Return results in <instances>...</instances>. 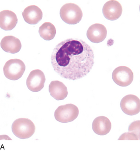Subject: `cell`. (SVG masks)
Masks as SVG:
<instances>
[{"label": "cell", "instance_id": "ac0fdd59", "mask_svg": "<svg viewBox=\"0 0 140 151\" xmlns=\"http://www.w3.org/2000/svg\"><path fill=\"white\" fill-rule=\"evenodd\" d=\"M140 138L133 133H124L120 137L119 140H139Z\"/></svg>", "mask_w": 140, "mask_h": 151}, {"label": "cell", "instance_id": "7c38bea8", "mask_svg": "<svg viewBox=\"0 0 140 151\" xmlns=\"http://www.w3.org/2000/svg\"><path fill=\"white\" fill-rule=\"evenodd\" d=\"M22 16L26 22L31 25H36L43 18V13L40 8L36 5L27 6L22 13Z\"/></svg>", "mask_w": 140, "mask_h": 151}, {"label": "cell", "instance_id": "4fadbf2b", "mask_svg": "<svg viewBox=\"0 0 140 151\" xmlns=\"http://www.w3.org/2000/svg\"><path fill=\"white\" fill-rule=\"evenodd\" d=\"M92 128L94 132L98 135H106L111 130V122L106 117H98L93 122Z\"/></svg>", "mask_w": 140, "mask_h": 151}, {"label": "cell", "instance_id": "e0dca14e", "mask_svg": "<svg viewBox=\"0 0 140 151\" xmlns=\"http://www.w3.org/2000/svg\"><path fill=\"white\" fill-rule=\"evenodd\" d=\"M129 132L135 134L140 138V121L132 122L129 127Z\"/></svg>", "mask_w": 140, "mask_h": 151}, {"label": "cell", "instance_id": "30bf717a", "mask_svg": "<svg viewBox=\"0 0 140 151\" xmlns=\"http://www.w3.org/2000/svg\"><path fill=\"white\" fill-rule=\"evenodd\" d=\"M107 29L102 24H93L89 27L86 36L89 40L94 43H99L105 40L106 37Z\"/></svg>", "mask_w": 140, "mask_h": 151}, {"label": "cell", "instance_id": "5b68a950", "mask_svg": "<svg viewBox=\"0 0 140 151\" xmlns=\"http://www.w3.org/2000/svg\"><path fill=\"white\" fill-rule=\"evenodd\" d=\"M78 108L73 104H67L57 108L54 114L55 119L61 123H68L76 120L79 115Z\"/></svg>", "mask_w": 140, "mask_h": 151}, {"label": "cell", "instance_id": "8fae6325", "mask_svg": "<svg viewBox=\"0 0 140 151\" xmlns=\"http://www.w3.org/2000/svg\"><path fill=\"white\" fill-rule=\"evenodd\" d=\"M18 22L16 14L13 11L5 10L0 12V27L5 31H10Z\"/></svg>", "mask_w": 140, "mask_h": 151}, {"label": "cell", "instance_id": "5bb4252c", "mask_svg": "<svg viewBox=\"0 0 140 151\" xmlns=\"http://www.w3.org/2000/svg\"><path fill=\"white\" fill-rule=\"evenodd\" d=\"M1 47L5 52L15 54L21 50V43L18 38L13 36H6L2 39Z\"/></svg>", "mask_w": 140, "mask_h": 151}, {"label": "cell", "instance_id": "7a4b0ae2", "mask_svg": "<svg viewBox=\"0 0 140 151\" xmlns=\"http://www.w3.org/2000/svg\"><path fill=\"white\" fill-rule=\"evenodd\" d=\"M36 127L34 122L27 118H19L15 120L12 126L13 134L21 139H26L34 135Z\"/></svg>", "mask_w": 140, "mask_h": 151}, {"label": "cell", "instance_id": "9a60e30c", "mask_svg": "<svg viewBox=\"0 0 140 151\" xmlns=\"http://www.w3.org/2000/svg\"><path fill=\"white\" fill-rule=\"evenodd\" d=\"M49 91L51 96L57 101L63 100L68 96L67 87L59 81H52L49 85Z\"/></svg>", "mask_w": 140, "mask_h": 151}, {"label": "cell", "instance_id": "52a82bcc", "mask_svg": "<svg viewBox=\"0 0 140 151\" xmlns=\"http://www.w3.org/2000/svg\"><path fill=\"white\" fill-rule=\"evenodd\" d=\"M120 107L123 112L129 116H134L140 112V99L134 95H128L122 98Z\"/></svg>", "mask_w": 140, "mask_h": 151}, {"label": "cell", "instance_id": "ba28073f", "mask_svg": "<svg viewBox=\"0 0 140 151\" xmlns=\"http://www.w3.org/2000/svg\"><path fill=\"white\" fill-rule=\"evenodd\" d=\"M45 77L42 70L37 69L32 70L26 80V85L31 91H40L44 87Z\"/></svg>", "mask_w": 140, "mask_h": 151}, {"label": "cell", "instance_id": "2e32d148", "mask_svg": "<svg viewBox=\"0 0 140 151\" xmlns=\"http://www.w3.org/2000/svg\"><path fill=\"white\" fill-rule=\"evenodd\" d=\"M39 32L42 39L45 40H51L55 37L56 29L51 23L45 22L40 26Z\"/></svg>", "mask_w": 140, "mask_h": 151}, {"label": "cell", "instance_id": "277c9868", "mask_svg": "<svg viewBox=\"0 0 140 151\" xmlns=\"http://www.w3.org/2000/svg\"><path fill=\"white\" fill-rule=\"evenodd\" d=\"M26 70V66L19 59H12L6 62L3 67V72L7 78L17 80L21 78Z\"/></svg>", "mask_w": 140, "mask_h": 151}, {"label": "cell", "instance_id": "8992f818", "mask_svg": "<svg viewBox=\"0 0 140 151\" xmlns=\"http://www.w3.org/2000/svg\"><path fill=\"white\" fill-rule=\"evenodd\" d=\"M112 79L115 83L121 87L128 86L132 83L134 74L131 70L126 66H119L113 70Z\"/></svg>", "mask_w": 140, "mask_h": 151}, {"label": "cell", "instance_id": "9c48e42d", "mask_svg": "<svg viewBox=\"0 0 140 151\" xmlns=\"http://www.w3.org/2000/svg\"><path fill=\"white\" fill-rule=\"evenodd\" d=\"M102 11L106 19L110 21H115L119 18L122 15L123 9L119 1L111 0L105 3Z\"/></svg>", "mask_w": 140, "mask_h": 151}, {"label": "cell", "instance_id": "3957f363", "mask_svg": "<svg viewBox=\"0 0 140 151\" xmlns=\"http://www.w3.org/2000/svg\"><path fill=\"white\" fill-rule=\"evenodd\" d=\"M60 15L61 19L67 24L74 25L81 20L83 13L79 6L74 3H69L62 6Z\"/></svg>", "mask_w": 140, "mask_h": 151}, {"label": "cell", "instance_id": "6da1fadb", "mask_svg": "<svg viewBox=\"0 0 140 151\" xmlns=\"http://www.w3.org/2000/svg\"><path fill=\"white\" fill-rule=\"evenodd\" d=\"M94 51L86 42L69 39L56 45L52 53L51 62L61 77L76 80L85 77L94 66Z\"/></svg>", "mask_w": 140, "mask_h": 151}]
</instances>
